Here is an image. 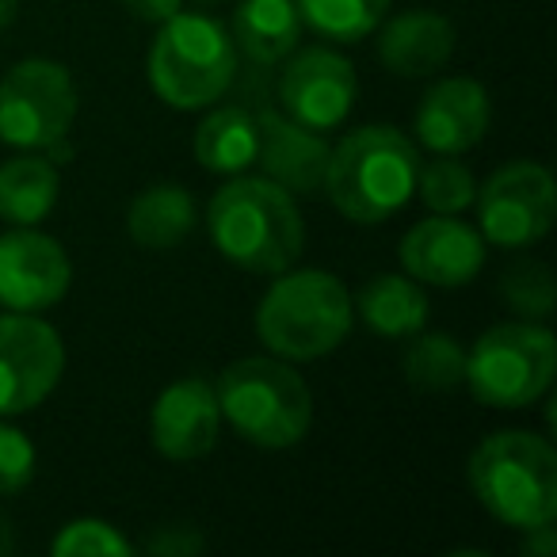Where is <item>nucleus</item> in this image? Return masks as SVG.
I'll return each instance as SVG.
<instances>
[{
    "label": "nucleus",
    "instance_id": "1",
    "mask_svg": "<svg viewBox=\"0 0 557 557\" xmlns=\"http://www.w3.org/2000/svg\"><path fill=\"white\" fill-rule=\"evenodd\" d=\"M207 225L218 252L245 271L278 275L302 256V214L275 180H233L210 199Z\"/></svg>",
    "mask_w": 557,
    "mask_h": 557
},
{
    "label": "nucleus",
    "instance_id": "2",
    "mask_svg": "<svg viewBox=\"0 0 557 557\" xmlns=\"http://www.w3.org/2000/svg\"><path fill=\"white\" fill-rule=\"evenodd\" d=\"M420 153L397 126H363L329 153L325 191L356 225L394 218L417 191Z\"/></svg>",
    "mask_w": 557,
    "mask_h": 557
},
{
    "label": "nucleus",
    "instance_id": "3",
    "mask_svg": "<svg viewBox=\"0 0 557 557\" xmlns=\"http://www.w3.org/2000/svg\"><path fill=\"white\" fill-rule=\"evenodd\" d=\"M470 485L488 516L508 527L554 523L557 516V455L534 432H493L470 455Z\"/></svg>",
    "mask_w": 557,
    "mask_h": 557
},
{
    "label": "nucleus",
    "instance_id": "4",
    "mask_svg": "<svg viewBox=\"0 0 557 557\" xmlns=\"http://www.w3.org/2000/svg\"><path fill=\"white\" fill-rule=\"evenodd\" d=\"M218 409L240 440L256 447H295L313 420V397L302 374L278 359H240L214 386Z\"/></svg>",
    "mask_w": 557,
    "mask_h": 557
},
{
    "label": "nucleus",
    "instance_id": "5",
    "mask_svg": "<svg viewBox=\"0 0 557 557\" xmlns=\"http://www.w3.org/2000/svg\"><path fill=\"white\" fill-rule=\"evenodd\" d=\"M351 298L329 271H295L283 275L263 295L256 313V333L268 351L283 359H321L351 333Z\"/></svg>",
    "mask_w": 557,
    "mask_h": 557
},
{
    "label": "nucleus",
    "instance_id": "6",
    "mask_svg": "<svg viewBox=\"0 0 557 557\" xmlns=\"http://www.w3.org/2000/svg\"><path fill=\"white\" fill-rule=\"evenodd\" d=\"M237 73L233 39L210 16L176 12L161 24L149 50V85L169 108L195 111L222 100Z\"/></svg>",
    "mask_w": 557,
    "mask_h": 557
},
{
    "label": "nucleus",
    "instance_id": "7",
    "mask_svg": "<svg viewBox=\"0 0 557 557\" xmlns=\"http://www.w3.org/2000/svg\"><path fill=\"white\" fill-rule=\"evenodd\" d=\"M557 371L554 333L534 321H508L481 336L466 356V382L488 409H523L534 405Z\"/></svg>",
    "mask_w": 557,
    "mask_h": 557
},
{
    "label": "nucleus",
    "instance_id": "8",
    "mask_svg": "<svg viewBox=\"0 0 557 557\" xmlns=\"http://www.w3.org/2000/svg\"><path fill=\"white\" fill-rule=\"evenodd\" d=\"M77 119V85L58 62L32 58L0 81V138L16 149H50Z\"/></svg>",
    "mask_w": 557,
    "mask_h": 557
},
{
    "label": "nucleus",
    "instance_id": "9",
    "mask_svg": "<svg viewBox=\"0 0 557 557\" xmlns=\"http://www.w3.org/2000/svg\"><path fill=\"white\" fill-rule=\"evenodd\" d=\"M473 199H478L481 233L500 248H527L542 240L557 214L554 176L534 161L504 164Z\"/></svg>",
    "mask_w": 557,
    "mask_h": 557
},
{
    "label": "nucleus",
    "instance_id": "10",
    "mask_svg": "<svg viewBox=\"0 0 557 557\" xmlns=\"http://www.w3.org/2000/svg\"><path fill=\"white\" fill-rule=\"evenodd\" d=\"M65 367L62 336L39 318H0V417H20L50 397Z\"/></svg>",
    "mask_w": 557,
    "mask_h": 557
},
{
    "label": "nucleus",
    "instance_id": "11",
    "mask_svg": "<svg viewBox=\"0 0 557 557\" xmlns=\"http://www.w3.org/2000/svg\"><path fill=\"white\" fill-rule=\"evenodd\" d=\"M356 70L348 58L333 54L325 47L302 50L295 62L283 70L278 81V100L287 115L306 131H336L348 119L356 103Z\"/></svg>",
    "mask_w": 557,
    "mask_h": 557
},
{
    "label": "nucleus",
    "instance_id": "12",
    "mask_svg": "<svg viewBox=\"0 0 557 557\" xmlns=\"http://www.w3.org/2000/svg\"><path fill=\"white\" fill-rule=\"evenodd\" d=\"M70 256L54 237L20 225L0 237V306L35 313L54 306L70 290Z\"/></svg>",
    "mask_w": 557,
    "mask_h": 557
},
{
    "label": "nucleus",
    "instance_id": "13",
    "mask_svg": "<svg viewBox=\"0 0 557 557\" xmlns=\"http://www.w3.org/2000/svg\"><path fill=\"white\" fill-rule=\"evenodd\" d=\"M401 268L409 278L428 287L455 290L466 287L485 263V240L473 225L458 222L455 214H435L417 222L401 237Z\"/></svg>",
    "mask_w": 557,
    "mask_h": 557
},
{
    "label": "nucleus",
    "instance_id": "14",
    "mask_svg": "<svg viewBox=\"0 0 557 557\" xmlns=\"http://www.w3.org/2000/svg\"><path fill=\"white\" fill-rule=\"evenodd\" d=\"M218 394L202 379H180L157 397L153 417H149V435L153 447L172 462H195L218 443Z\"/></svg>",
    "mask_w": 557,
    "mask_h": 557
},
{
    "label": "nucleus",
    "instance_id": "15",
    "mask_svg": "<svg viewBox=\"0 0 557 557\" xmlns=\"http://www.w3.org/2000/svg\"><path fill=\"white\" fill-rule=\"evenodd\" d=\"M488 92L470 77H447L420 100L417 138L432 153H466L488 131Z\"/></svg>",
    "mask_w": 557,
    "mask_h": 557
},
{
    "label": "nucleus",
    "instance_id": "16",
    "mask_svg": "<svg viewBox=\"0 0 557 557\" xmlns=\"http://www.w3.org/2000/svg\"><path fill=\"white\" fill-rule=\"evenodd\" d=\"M256 126H260L256 161L263 164V172L278 187H287L290 195H313L325 187V169L333 149L318 131H306L295 119H283L275 111H260Z\"/></svg>",
    "mask_w": 557,
    "mask_h": 557
},
{
    "label": "nucleus",
    "instance_id": "17",
    "mask_svg": "<svg viewBox=\"0 0 557 557\" xmlns=\"http://www.w3.org/2000/svg\"><path fill=\"white\" fill-rule=\"evenodd\" d=\"M455 50V27L435 12H405L389 20L379 39V58L397 77H428L443 70Z\"/></svg>",
    "mask_w": 557,
    "mask_h": 557
},
{
    "label": "nucleus",
    "instance_id": "18",
    "mask_svg": "<svg viewBox=\"0 0 557 557\" xmlns=\"http://www.w3.org/2000/svg\"><path fill=\"white\" fill-rule=\"evenodd\" d=\"M233 39L248 62L275 65L302 39V16L295 0H245L233 12Z\"/></svg>",
    "mask_w": 557,
    "mask_h": 557
},
{
    "label": "nucleus",
    "instance_id": "19",
    "mask_svg": "<svg viewBox=\"0 0 557 557\" xmlns=\"http://www.w3.org/2000/svg\"><path fill=\"white\" fill-rule=\"evenodd\" d=\"M359 318L367 329L389 341L417 336L428 321V295L417 287V278L379 275L359 290Z\"/></svg>",
    "mask_w": 557,
    "mask_h": 557
},
{
    "label": "nucleus",
    "instance_id": "20",
    "mask_svg": "<svg viewBox=\"0 0 557 557\" xmlns=\"http://www.w3.org/2000/svg\"><path fill=\"white\" fill-rule=\"evenodd\" d=\"M260 149V126L256 115L245 108H218L202 119V126L195 131V157L207 172H245L256 161Z\"/></svg>",
    "mask_w": 557,
    "mask_h": 557
},
{
    "label": "nucleus",
    "instance_id": "21",
    "mask_svg": "<svg viewBox=\"0 0 557 557\" xmlns=\"http://www.w3.org/2000/svg\"><path fill=\"white\" fill-rule=\"evenodd\" d=\"M195 225V202L180 184H153L131 202L126 230L141 248H176Z\"/></svg>",
    "mask_w": 557,
    "mask_h": 557
},
{
    "label": "nucleus",
    "instance_id": "22",
    "mask_svg": "<svg viewBox=\"0 0 557 557\" xmlns=\"http://www.w3.org/2000/svg\"><path fill=\"white\" fill-rule=\"evenodd\" d=\"M58 202V169L47 157H12L0 164V218L35 225Z\"/></svg>",
    "mask_w": 557,
    "mask_h": 557
},
{
    "label": "nucleus",
    "instance_id": "23",
    "mask_svg": "<svg viewBox=\"0 0 557 557\" xmlns=\"http://www.w3.org/2000/svg\"><path fill=\"white\" fill-rule=\"evenodd\" d=\"M302 24L333 42H359L382 24L389 0H295Z\"/></svg>",
    "mask_w": 557,
    "mask_h": 557
},
{
    "label": "nucleus",
    "instance_id": "24",
    "mask_svg": "<svg viewBox=\"0 0 557 557\" xmlns=\"http://www.w3.org/2000/svg\"><path fill=\"white\" fill-rule=\"evenodd\" d=\"M401 367L412 386L432 389V394H443V389H455L466 382V351L450 333L417 336L405 351Z\"/></svg>",
    "mask_w": 557,
    "mask_h": 557
},
{
    "label": "nucleus",
    "instance_id": "25",
    "mask_svg": "<svg viewBox=\"0 0 557 557\" xmlns=\"http://www.w3.org/2000/svg\"><path fill=\"white\" fill-rule=\"evenodd\" d=\"M417 191L420 202L435 214H458L473 202L478 195V184H473L470 169L462 161H450L447 153H440V161L424 164L417 172Z\"/></svg>",
    "mask_w": 557,
    "mask_h": 557
},
{
    "label": "nucleus",
    "instance_id": "26",
    "mask_svg": "<svg viewBox=\"0 0 557 557\" xmlns=\"http://www.w3.org/2000/svg\"><path fill=\"white\" fill-rule=\"evenodd\" d=\"M500 290L511 310L523 313L527 321H542L554 313V275H549L539 260L511 263V268L504 271Z\"/></svg>",
    "mask_w": 557,
    "mask_h": 557
},
{
    "label": "nucleus",
    "instance_id": "27",
    "mask_svg": "<svg viewBox=\"0 0 557 557\" xmlns=\"http://www.w3.org/2000/svg\"><path fill=\"white\" fill-rule=\"evenodd\" d=\"M50 549L54 557H126L134 546L103 519H77L58 531Z\"/></svg>",
    "mask_w": 557,
    "mask_h": 557
},
{
    "label": "nucleus",
    "instance_id": "28",
    "mask_svg": "<svg viewBox=\"0 0 557 557\" xmlns=\"http://www.w3.org/2000/svg\"><path fill=\"white\" fill-rule=\"evenodd\" d=\"M35 473V447L20 428L0 420V496H12L32 481Z\"/></svg>",
    "mask_w": 557,
    "mask_h": 557
},
{
    "label": "nucleus",
    "instance_id": "29",
    "mask_svg": "<svg viewBox=\"0 0 557 557\" xmlns=\"http://www.w3.org/2000/svg\"><path fill=\"white\" fill-rule=\"evenodd\" d=\"M180 4H184V0H126V9L138 20H146V24H164V20H172L180 12Z\"/></svg>",
    "mask_w": 557,
    "mask_h": 557
},
{
    "label": "nucleus",
    "instance_id": "30",
    "mask_svg": "<svg viewBox=\"0 0 557 557\" xmlns=\"http://www.w3.org/2000/svg\"><path fill=\"white\" fill-rule=\"evenodd\" d=\"M523 549L527 557H554L557 554V534L549 523H539V527H527V539H523Z\"/></svg>",
    "mask_w": 557,
    "mask_h": 557
},
{
    "label": "nucleus",
    "instance_id": "31",
    "mask_svg": "<svg viewBox=\"0 0 557 557\" xmlns=\"http://www.w3.org/2000/svg\"><path fill=\"white\" fill-rule=\"evenodd\" d=\"M202 542L191 539V534H184V539H153L149 542V554H195Z\"/></svg>",
    "mask_w": 557,
    "mask_h": 557
},
{
    "label": "nucleus",
    "instance_id": "32",
    "mask_svg": "<svg viewBox=\"0 0 557 557\" xmlns=\"http://www.w3.org/2000/svg\"><path fill=\"white\" fill-rule=\"evenodd\" d=\"M16 20V0H0V27H9Z\"/></svg>",
    "mask_w": 557,
    "mask_h": 557
},
{
    "label": "nucleus",
    "instance_id": "33",
    "mask_svg": "<svg viewBox=\"0 0 557 557\" xmlns=\"http://www.w3.org/2000/svg\"><path fill=\"white\" fill-rule=\"evenodd\" d=\"M202 4H210V0H202Z\"/></svg>",
    "mask_w": 557,
    "mask_h": 557
}]
</instances>
